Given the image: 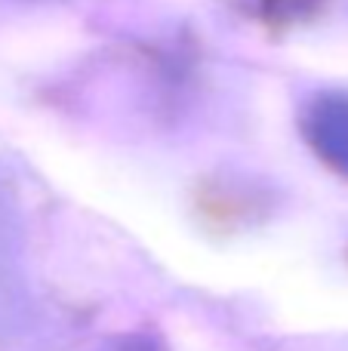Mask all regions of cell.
<instances>
[{"label":"cell","mask_w":348,"mask_h":351,"mask_svg":"<svg viewBox=\"0 0 348 351\" xmlns=\"http://www.w3.org/2000/svg\"><path fill=\"white\" fill-rule=\"evenodd\" d=\"M327 123V139L321 142V145L330 148V154L339 160V164H345L343 170H348V111H333V114H321Z\"/></svg>","instance_id":"1"}]
</instances>
